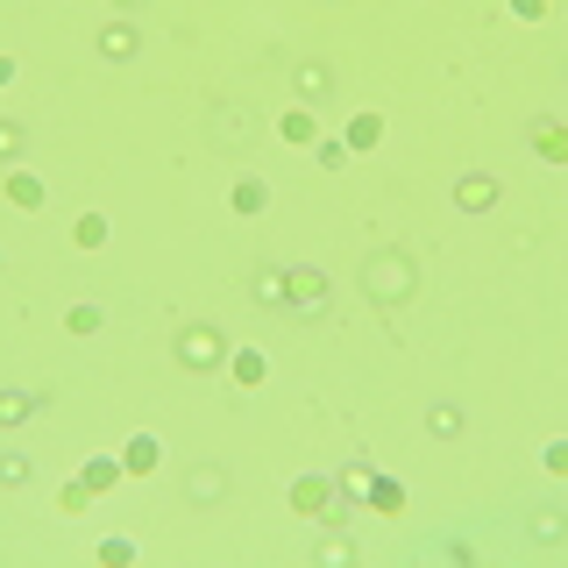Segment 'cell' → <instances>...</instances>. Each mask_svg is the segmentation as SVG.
Returning a JSON list of instances; mask_svg holds the SVG:
<instances>
[{
	"instance_id": "8",
	"label": "cell",
	"mask_w": 568,
	"mask_h": 568,
	"mask_svg": "<svg viewBox=\"0 0 568 568\" xmlns=\"http://www.w3.org/2000/svg\"><path fill=\"white\" fill-rule=\"evenodd\" d=\"M228 497V462H199V470L186 476V505L192 512H213Z\"/></svg>"
},
{
	"instance_id": "34",
	"label": "cell",
	"mask_w": 568,
	"mask_h": 568,
	"mask_svg": "<svg viewBox=\"0 0 568 568\" xmlns=\"http://www.w3.org/2000/svg\"><path fill=\"white\" fill-rule=\"evenodd\" d=\"M8 78H14V57H0V86H8Z\"/></svg>"
},
{
	"instance_id": "33",
	"label": "cell",
	"mask_w": 568,
	"mask_h": 568,
	"mask_svg": "<svg viewBox=\"0 0 568 568\" xmlns=\"http://www.w3.org/2000/svg\"><path fill=\"white\" fill-rule=\"evenodd\" d=\"M107 8H114V14H136V8H143V0H107Z\"/></svg>"
},
{
	"instance_id": "35",
	"label": "cell",
	"mask_w": 568,
	"mask_h": 568,
	"mask_svg": "<svg viewBox=\"0 0 568 568\" xmlns=\"http://www.w3.org/2000/svg\"><path fill=\"white\" fill-rule=\"evenodd\" d=\"M0 271H8V256H0Z\"/></svg>"
},
{
	"instance_id": "20",
	"label": "cell",
	"mask_w": 568,
	"mask_h": 568,
	"mask_svg": "<svg viewBox=\"0 0 568 568\" xmlns=\"http://www.w3.org/2000/svg\"><path fill=\"white\" fill-rule=\"evenodd\" d=\"M8 199H14L22 213H36V207H43V178H36V171H14V164H8Z\"/></svg>"
},
{
	"instance_id": "16",
	"label": "cell",
	"mask_w": 568,
	"mask_h": 568,
	"mask_svg": "<svg viewBox=\"0 0 568 568\" xmlns=\"http://www.w3.org/2000/svg\"><path fill=\"white\" fill-rule=\"evenodd\" d=\"M348 157H362V149H377L383 143V114H348Z\"/></svg>"
},
{
	"instance_id": "1",
	"label": "cell",
	"mask_w": 568,
	"mask_h": 568,
	"mask_svg": "<svg viewBox=\"0 0 568 568\" xmlns=\"http://www.w3.org/2000/svg\"><path fill=\"white\" fill-rule=\"evenodd\" d=\"M356 284H362V298H370L377 313H398V306H412V292H420V263H412L406 249H370Z\"/></svg>"
},
{
	"instance_id": "28",
	"label": "cell",
	"mask_w": 568,
	"mask_h": 568,
	"mask_svg": "<svg viewBox=\"0 0 568 568\" xmlns=\"http://www.w3.org/2000/svg\"><path fill=\"white\" fill-rule=\"evenodd\" d=\"M540 470H547V476H568V433H561V441H547V448H540Z\"/></svg>"
},
{
	"instance_id": "3",
	"label": "cell",
	"mask_w": 568,
	"mask_h": 568,
	"mask_svg": "<svg viewBox=\"0 0 568 568\" xmlns=\"http://www.w3.org/2000/svg\"><path fill=\"white\" fill-rule=\"evenodd\" d=\"M327 271L320 263H292V271H284V306L292 313H327Z\"/></svg>"
},
{
	"instance_id": "29",
	"label": "cell",
	"mask_w": 568,
	"mask_h": 568,
	"mask_svg": "<svg viewBox=\"0 0 568 568\" xmlns=\"http://www.w3.org/2000/svg\"><path fill=\"white\" fill-rule=\"evenodd\" d=\"M57 505H64V512H72V519H78V512H86V505H93V491H86V476H78V483H64V491H57Z\"/></svg>"
},
{
	"instance_id": "31",
	"label": "cell",
	"mask_w": 568,
	"mask_h": 568,
	"mask_svg": "<svg viewBox=\"0 0 568 568\" xmlns=\"http://www.w3.org/2000/svg\"><path fill=\"white\" fill-rule=\"evenodd\" d=\"M72 334H99V306H72V320H64Z\"/></svg>"
},
{
	"instance_id": "23",
	"label": "cell",
	"mask_w": 568,
	"mask_h": 568,
	"mask_svg": "<svg viewBox=\"0 0 568 568\" xmlns=\"http://www.w3.org/2000/svg\"><path fill=\"white\" fill-rule=\"evenodd\" d=\"M93 561L99 568H128V561H136V540H128V533H107V540L93 547Z\"/></svg>"
},
{
	"instance_id": "18",
	"label": "cell",
	"mask_w": 568,
	"mask_h": 568,
	"mask_svg": "<svg viewBox=\"0 0 568 568\" xmlns=\"http://www.w3.org/2000/svg\"><path fill=\"white\" fill-rule=\"evenodd\" d=\"M78 476H86V491L99 497V491H114L128 470H122V455H86V470H78Z\"/></svg>"
},
{
	"instance_id": "27",
	"label": "cell",
	"mask_w": 568,
	"mask_h": 568,
	"mask_svg": "<svg viewBox=\"0 0 568 568\" xmlns=\"http://www.w3.org/2000/svg\"><path fill=\"white\" fill-rule=\"evenodd\" d=\"M313 164H320V171H348V143L341 136H320V143H313Z\"/></svg>"
},
{
	"instance_id": "4",
	"label": "cell",
	"mask_w": 568,
	"mask_h": 568,
	"mask_svg": "<svg viewBox=\"0 0 568 568\" xmlns=\"http://www.w3.org/2000/svg\"><path fill=\"white\" fill-rule=\"evenodd\" d=\"M93 50L107 64H136L143 57V29L128 22V14H107V22H99V36H93Z\"/></svg>"
},
{
	"instance_id": "6",
	"label": "cell",
	"mask_w": 568,
	"mask_h": 568,
	"mask_svg": "<svg viewBox=\"0 0 568 568\" xmlns=\"http://www.w3.org/2000/svg\"><path fill=\"white\" fill-rule=\"evenodd\" d=\"M526 143H533V157H540V164H561V171H568V122H561V114H533Z\"/></svg>"
},
{
	"instance_id": "30",
	"label": "cell",
	"mask_w": 568,
	"mask_h": 568,
	"mask_svg": "<svg viewBox=\"0 0 568 568\" xmlns=\"http://www.w3.org/2000/svg\"><path fill=\"white\" fill-rule=\"evenodd\" d=\"M213 143H249V122H235V107L213 122Z\"/></svg>"
},
{
	"instance_id": "11",
	"label": "cell",
	"mask_w": 568,
	"mask_h": 568,
	"mask_svg": "<svg viewBox=\"0 0 568 568\" xmlns=\"http://www.w3.org/2000/svg\"><path fill=\"white\" fill-rule=\"evenodd\" d=\"M122 470H128V476H157V470H164V441H157V433H128Z\"/></svg>"
},
{
	"instance_id": "21",
	"label": "cell",
	"mask_w": 568,
	"mask_h": 568,
	"mask_svg": "<svg viewBox=\"0 0 568 568\" xmlns=\"http://www.w3.org/2000/svg\"><path fill=\"white\" fill-rule=\"evenodd\" d=\"M29 476H36V462L14 455V448H0V491H29Z\"/></svg>"
},
{
	"instance_id": "17",
	"label": "cell",
	"mask_w": 568,
	"mask_h": 568,
	"mask_svg": "<svg viewBox=\"0 0 568 568\" xmlns=\"http://www.w3.org/2000/svg\"><path fill=\"white\" fill-rule=\"evenodd\" d=\"M228 377H235L242 391H256V383L271 377V362H263V348H235V356H228Z\"/></svg>"
},
{
	"instance_id": "2",
	"label": "cell",
	"mask_w": 568,
	"mask_h": 568,
	"mask_svg": "<svg viewBox=\"0 0 568 568\" xmlns=\"http://www.w3.org/2000/svg\"><path fill=\"white\" fill-rule=\"evenodd\" d=\"M178 362H186L192 377H213V370H228V356H235V341H228L213 320H192V327H178Z\"/></svg>"
},
{
	"instance_id": "5",
	"label": "cell",
	"mask_w": 568,
	"mask_h": 568,
	"mask_svg": "<svg viewBox=\"0 0 568 568\" xmlns=\"http://www.w3.org/2000/svg\"><path fill=\"white\" fill-rule=\"evenodd\" d=\"M292 93H298V107H327L334 99V64L327 57H292Z\"/></svg>"
},
{
	"instance_id": "10",
	"label": "cell",
	"mask_w": 568,
	"mask_h": 568,
	"mask_svg": "<svg viewBox=\"0 0 568 568\" xmlns=\"http://www.w3.org/2000/svg\"><path fill=\"white\" fill-rule=\"evenodd\" d=\"M526 540L533 547H568V512L561 505H533L526 512Z\"/></svg>"
},
{
	"instance_id": "15",
	"label": "cell",
	"mask_w": 568,
	"mask_h": 568,
	"mask_svg": "<svg viewBox=\"0 0 568 568\" xmlns=\"http://www.w3.org/2000/svg\"><path fill=\"white\" fill-rule=\"evenodd\" d=\"M277 136L284 143H320V107H284L277 114Z\"/></svg>"
},
{
	"instance_id": "32",
	"label": "cell",
	"mask_w": 568,
	"mask_h": 568,
	"mask_svg": "<svg viewBox=\"0 0 568 568\" xmlns=\"http://www.w3.org/2000/svg\"><path fill=\"white\" fill-rule=\"evenodd\" d=\"M512 14L519 22H547V0H512Z\"/></svg>"
},
{
	"instance_id": "19",
	"label": "cell",
	"mask_w": 568,
	"mask_h": 568,
	"mask_svg": "<svg viewBox=\"0 0 568 568\" xmlns=\"http://www.w3.org/2000/svg\"><path fill=\"white\" fill-rule=\"evenodd\" d=\"M370 512L398 519V512H406V483H398V476H370Z\"/></svg>"
},
{
	"instance_id": "14",
	"label": "cell",
	"mask_w": 568,
	"mask_h": 568,
	"mask_svg": "<svg viewBox=\"0 0 568 568\" xmlns=\"http://www.w3.org/2000/svg\"><path fill=\"white\" fill-rule=\"evenodd\" d=\"M427 433H433V441H462V433H470V412L448 406V398H433V406H427Z\"/></svg>"
},
{
	"instance_id": "9",
	"label": "cell",
	"mask_w": 568,
	"mask_h": 568,
	"mask_svg": "<svg viewBox=\"0 0 568 568\" xmlns=\"http://www.w3.org/2000/svg\"><path fill=\"white\" fill-rule=\"evenodd\" d=\"M497 199H505V186H497L491 171H462L455 178V213H491Z\"/></svg>"
},
{
	"instance_id": "22",
	"label": "cell",
	"mask_w": 568,
	"mask_h": 568,
	"mask_svg": "<svg viewBox=\"0 0 568 568\" xmlns=\"http://www.w3.org/2000/svg\"><path fill=\"white\" fill-rule=\"evenodd\" d=\"M22 149H29V128L14 122V114H0V171H8V164H22Z\"/></svg>"
},
{
	"instance_id": "26",
	"label": "cell",
	"mask_w": 568,
	"mask_h": 568,
	"mask_svg": "<svg viewBox=\"0 0 568 568\" xmlns=\"http://www.w3.org/2000/svg\"><path fill=\"white\" fill-rule=\"evenodd\" d=\"M313 561H320V568H348V561H356L348 533H334V540H320V547H313Z\"/></svg>"
},
{
	"instance_id": "24",
	"label": "cell",
	"mask_w": 568,
	"mask_h": 568,
	"mask_svg": "<svg viewBox=\"0 0 568 568\" xmlns=\"http://www.w3.org/2000/svg\"><path fill=\"white\" fill-rule=\"evenodd\" d=\"M72 242L78 249H107V213H78V221H72Z\"/></svg>"
},
{
	"instance_id": "13",
	"label": "cell",
	"mask_w": 568,
	"mask_h": 568,
	"mask_svg": "<svg viewBox=\"0 0 568 568\" xmlns=\"http://www.w3.org/2000/svg\"><path fill=\"white\" fill-rule=\"evenodd\" d=\"M271 207V186H263V178H235V186H228V213H242V221H256V213Z\"/></svg>"
},
{
	"instance_id": "25",
	"label": "cell",
	"mask_w": 568,
	"mask_h": 568,
	"mask_svg": "<svg viewBox=\"0 0 568 568\" xmlns=\"http://www.w3.org/2000/svg\"><path fill=\"white\" fill-rule=\"evenodd\" d=\"M249 298L256 306H284V271H256L249 277Z\"/></svg>"
},
{
	"instance_id": "12",
	"label": "cell",
	"mask_w": 568,
	"mask_h": 568,
	"mask_svg": "<svg viewBox=\"0 0 568 568\" xmlns=\"http://www.w3.org/2000/svg\"><path fill=\"white\" fill-rule=\"evenodd\" d=\"M43 406H50L43 391H22V383H8V391H0V427H29Z\"/></svg>"
},
{
	"instance_id": "7",
	"label": "cell",
	"mask_w": 568,
	"mask_h": 568,
	"mask_svg": "<svg viewBox=\"0 0 568 568\" xmlns=\"http://www.w3.org/2000/svg\"><path fill=\"white\" fill-rule=\"evenodd\" d=\"M292 512H298V519H320V526H327V512H334V476H320V470L298 476V483H292Z\"/></svg>"
}]
</instances>
